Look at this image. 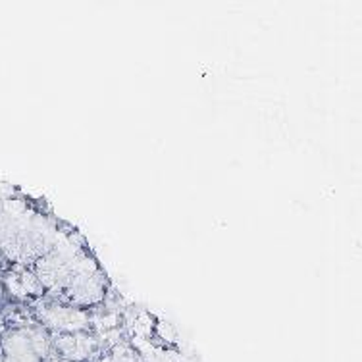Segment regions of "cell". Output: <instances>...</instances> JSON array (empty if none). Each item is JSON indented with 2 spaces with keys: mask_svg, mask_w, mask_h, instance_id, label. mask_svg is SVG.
I'll return each instance as SVG.
<instances>
[{
  "mask_svg": "<svg viewBox=\"0 0 362 362\" xmlns=\"http://www.w3.org/2000/svg\"><path fill=\"white\" fill-rule=\"evenodd\" d=\"M64 222L47 202L33 199L0 243V251L12 266H33L54 247Z\"/></svg>",
  "mask_w": 362,
  "mask_h": 362,
  "instance_id": "6da1fadb",
  "label": "cell"
},
{
  "mask_svg": "<svg viewBox=\"0 0 362 362\" xmlns=\"http://www.w3.org/2000/svg\"><path fill=\"white\" fill-rule=\"evenodd\" d=\"M54 356L49 329L33 320L28 307L10 305L0 335V362H50Z\"/></svg>",
  "mask_w": 362,
  "mask_h": 362,
  "instance_id": "7a4b0ae2",
  "label": "cell"
},
{
  "mask_svg": "<svg viewBox=\"0 0 362 362\" xmlns=\"http://www.w3.org/2000/svg\"><path fill=\"white\" fill-rule=\"evenodd\" d=\"M90 251L93 249H90L87 237L77 230L76 226L64 222L62 231L56 239L54 247L31 266V270L45 289V297L54 300L60 299V295L70 281L71 274L76 272L85 255Z\"/></svg>",
  "mask_w": 362,
  "mask_h": 362,
  "instance_id": "3957f363",
  "label": "cell"
},
{
  "mask_svg": "<svg viewBox=\"0 0 362 362\" xmlns=\"http://www.w3.org/2000/svg\"><path fill=\"white\" fill-rule=\"evenodd\" d=\"M29 313L45 329H49L50 335L77 334V332H90L93 329V313L71 307L60 300L42 299L29 305Z\"/></svg>",
  "mask_w": 362,
  "mask_h": 362,
  "instance_id": "277c9868",
  "label": "cell"
},
{
  "mask_svg": "<svg viewBox=\"0 0 362 362\" xmlns=\"http://www.w3.org/2000/svg\"><path fill=\"white\" fill-rule=\"evenodd\" d=\"M2 284L8 293V299L14 305L29 307L35 300L45 297V289L39 284V279L31 270V266H10L2 276Z\"/></svg>",
  "mask_w": 362,
  "mask_h": 362,
  "instance_id": "5b68a950",
  "label": "cell"
},
{
  "mask_svg": "<svg viewBox=\"0 0 362 362\" xmlns=\"http://www.w3.org/2000/svg\"><path fill=\"white\" fill-rule=\"evenodd\" d=\"M52 345L56 356L66 362H89L100 351V339L93 332L52 335Z\"/></svg>",
  "mask_w": 362,
  "mask_h": 362,
  "instance_id": "8992f818",
  "label": "cell"
},
{
  "mask_svg": "<svg viewBox=\"0 0 362 362\" xmlns=\"http://www.w3.org/2000/svg\"><path fill=\"white\" fill-rule=\"evenodd\" d=\"M10 305H14V303L8 299V293L6 289H4V284H2V279H0V313H2L4 308L10 307Z\"/></svg>",
  "mask_w": 362,
  "mask_h": 362,
  "instance_id": "52a82bcc",
  "label": "cell"
},
{
  "mask_svg": "<svg viewBox=\"0 0 362 362\" xmlns=\"http://www.w3.org/2000/svg\"><path fill=\"white\" fill-rule=\"evenodd\" d=\"M10 266H12V264L8 262V258L4 257V252L0 251V276H2V274H4V272H6Z\"/></svg>",
  "mask_w": 362,
  "mask_h": 362,
  "instance_id": "ba28073f",
  "label": "cell"
},
{
  "mask_svg": "<svg viewBox=\"0 0 362 362\" xmlns=\"http://www.w3.org/2000/svg\"><path fill=\"white\" fill-rule=\"evenodd\" d=\"M6 310H8V308H4V310L0 313V335H2L4 327H6Z\"/></svg>",
  "mask_w": 362,
  "mask_h": 362,
  "instance_id": "9c48e42d",
  "label": "cell"
},
{
  "mask_svg": "<svg viewBox=\"0 0 362 362\" xmlns=\"http://www.w3.org/2000/svg\"><path fill=\"white\" fill-rule=\"evenodd\" d=\"M50 362H66V361H62V358H58V356H54V358H52V361Z\"/></svg>",
  "mask_w": 362,
  "mask_h": 362,
  "instance_id": "30bf717a",
  "label": "cell"
}]
</instances>
